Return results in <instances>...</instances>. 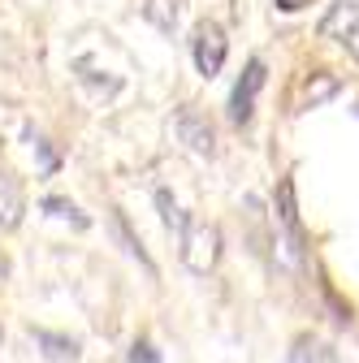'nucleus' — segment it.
Masks as SVG:
<instances>
[{
	"instance_id": "nucleus-1",
	"label": "nucleus",
	"mask_w": 359,
	"mask_h": 363,
	"mask_svg": "<svg viewBox=\"0 0 359 363\" xmlns=\"http://www.w3.org/2000/svg\"><path fill=\"white\" fill-rule=\"evenodd\" d=\"M221 259V230L216 220H191L182 230V264L195 272V277H208Z\"/></svg>"
},
{
	"instance_id": "nucleus-2",
	"label": "nucleus",
	"mask_w": 359,
	"mask_h": 363,
	"mask_svg": "<svg viewBox=\"0 0 359 363\" xmlns=\"http://www.w3.org/2000/svg\"><path fill=\"white\" fill-rule=\"evenodd\" d=\"M226 52H230V39H226V26L216 18H199L195 30H191V57H195V69L204 78H216L221 65H226Z\"/></svg>"
},
{
	"instance_id": "nucleus-3",
	"label": "nucleus",
	"mask_w": 359,
	"mask_h": 363,
	"mask_svg": "<svg viewBox=\"0 0 359 363\" xmlns=\"http://www.w3.org/2000/svg\"><path fill=\"white\" fill-rule=\"evenodd\" d=\"M273 212H277V225H282V242L277 247H286L290 264H303V225H299V203H294V177L277 182Z\"/></svg>"
},
{
	"instance_id": "nucleus-4",
	"label": "nucleus",
	"mask_w": 359,
	"mask_h": 363,
	"mask_svg": "<svg viewBox=\"0 0 359 363\" xmlns=\"http://www.w3.org/2000/svg\"><path fill=\"white\" fill-rule=\"evenodd\" d=\"M264 61L260 57H251L247 61V69H243V78L234 82V91H230V121L234 125H251V117H255V96H260V86H264Z\"/></svg>"
},
{
	"instance_id": "nucleus-5",
	"label": "nucleus",
	"mask_w": 359,
	"mask_h": 363,
	"mask_svg": "<svg viewBox=\"0 0 359 363\" xmlns=\"http://www.w3.org/2000/svg\"><path fill=\"white\" fill-rule=\"evenodd\" d=\"M173 130H177V139H182L195 156H216V130H212V121L195 108V104H187V108H177V117H173Z\"/></svg>"
},
{
	"instance_id": "nucleus-6",
	"label": "nucleus",
	"mask_w": 359,
	"mask_h": 363,
	"mask_svg": "<svg viewBox=\"0 0 359 363\" xmlns=\"http://www.w3.org/2000/svg\"><path fill=\"white\" fill-rule=\"evenodd\" d=\"M22 212H26V195H22V182L0 164V234H9L22 225Z\"/></svg>"
},
{
	"instance_id": "nucleus-7",
	"label": "nucleus",
	"mask_w": 359,
	"mask_h": 363,
	"mask_svg": "<svg viewBox=\"0 0 359 363\" xmlns=\"http://www.w3.org/2000/svg\"><path fill=\"white\" fill-rule=\"evenodd\" d=\"M321 39H338V43H346L355 30H359V0H333L329 5V13L321 18Z\"/></svg>"
},
{
	"instance_id": "nucleus-8",
	"label": "nucleus",
	"mask_w": 359,
	"mask_h": 363,
	"mask_svg": "<svg viewBox=\"0 0 359 363\" xmlns=\"http://www.w3.org/2000/svg\"><path fill=\"white\" fill-rule=\"evenodd\" d=\"M31 337L53 363H78V354H82V342L70 337V333H53V329H35L31 325Z\"/></svg>"
},
{
	"instance_id": "nucleus-9",
	"label": "nucleus",
	"mask_w": 359,
	"mask_h": 363,
	"mask_svg": "<svg viewBox=\"0 0 359 363\" xmlns=\"http://www.w3.org/2000/svg\"><path fill=\"white\" fill-rule=\"evenodd\" d=\"M74 78L87 86V91H96V96H117V91H121V78L117 74H104L92 57H74Z\"/></svg>"
},
{
	"instance_id": "nucleus-10",
	"label": "nucleus",
	"mask_w": 359,
	"mask_h": 363,
	"mask_svg": "<svg viewBox=\"0 0 359 363\" xmlns=\"http://www.w3.org/2000/svg\"><path fill=\"white\" fill-rule=\"evenodd\" d=\"M109 225H113V238L121 242V251H126L130 259H139V264H143V268L152 272V277H156V264H152V255L143 251V242H139V234H134V230H130V220H126V212H121V208H113V212H109Z\"/></svg>"
},
{
	"instance_id": "nucleus-11",
	"label": "nucleus",
	"mask_w": 359,
	"mask_h": 363,
	"mask_svg": "<svg viewBox=\"0 0 359 363\" xmlns=\"http://www.w3.org/2000/svg\"><path fill=\"white\" fill-rule=\"evenodd\" d=\"M342 91V82L333 78V74H311L307 82H303V96H299V113L303 108H321L325 100H333Z\"/></svg>"
},
{
	"instance_id": "nucleus-12",
	"label": "nucleus",
	"mask_w": 359,
	"mask_h": 363,
	"mask_svg": "<svg viewBox=\"0 0 359 363\" xmlns=\"http://www.w3.org/2000/svg\"><path fill=\"white\" fill-rule=\"evenodd\" d=\"M290 363H338V354H333L329 342L303 333V337H294V346H290Z\"/></svg>"
},
{
	"instance_id": "nucleus-13",
	"label": "nucleus",
	"mask_w": 359,
	"mask_h": 363,
	"mask_svg": "<svg viewBox=\"0 0 359 363\" xmlns=\"http://www.w3.org/2000/svg\"><path fill=\"white\" fill-rule=\"evenodd\" d=\"M156 212H160V225H165L169 234H182L187 225H191V216L182 212V203H177V199H173V195H169L165 186L156 191Z\"/></svg>"
},
{
	"instance_id": "nucleus-14",
	"label": "nucleus",
	"mask_w": 359,
	"mask_h": 363,
	"mask_svg": "<svg viewBox=\"0 0 359 363\" xmlns=\"http://www.w3.org/2000/svg\"><path fill=\"white\" fill-rule=\"evenodd\" d=\"M177 13H182V5H177V0H148V5H143V18H148L156 30H165V35H173Z\"/></svg>"
},
{
	"instance_id": "nucleus-15",
	"label": "nucleus",
	"mask_w": 359,
	"mask_h": 363,
	"mask_svg": "<svg viewBox=\"0 0 359 363\" xmlns=\"http://www.w3.org/2000/svg\"><path fill=\"white\" fill-rule=\"evenodd\" d=\"M43 212H48V216H57V220H70L74 225V230H87V225H92V216H87L78 203H70V199H61V195H48V199H43L39 203Z\"/></svg>"
},
{
	"instance_id": "nucleus-16",
	"label": "nucleus",
	"mask_w": 359,
	"mask_h": 363,
	"mask_svg": "<svg viewBox=\"0 0 359 363\" xmlns=\"http://www.w3.org/2000/svg\"><path fill=\"white\" fill-rule=\"evenodd\" d=\"M26 139H31V143L39 147V156H43V173H53V169L61 164V160H57V152L48 147V139H43V134H39V130H31V125H26Z\"/></svg>"
},
{
	"instance_id": "nucleus-17",
	"label": "nucleus",
	"mask_w": 359,
	"mask_h": 363,
	"mask_svg": "<svg viewBox=\"0 0 359 363\" xmlns=\"http://www.w3.org/2000/svg\"><path fill=\"white\" fill-rule=\"evenodd\" d=\"M130 363H160V354H156V346L148 337H139V342L130 346Z\"/></svg>"
},
{
	"instance_id": "nucleus-18",
	"label": "nucleus",
	"mask_w": 359,
	"mask_h": 363,
	"mask_svg": "<svg viewBox=\"0 0 359 363\" xmlns=\"http://www.w3.org/2000/svg\"><path fill=\"white\" fill-rule=\"evenodd\" d=\"M307 5H311V0H277L282 13H299V9H307Z\"/></svg>"
},
{
	"instance_id": "nucleus-19",
	"label": "nucleus",
	"mask_w": 359,
	"mask_h": 363,
	"mask_svg": "<svg viewBox=\"0 0 359 363\" xmlns=\"http://www.w3.org/2000/svg\"><path fill=\"white\" fill-rule=\"evenodd\" d=\"M346 48H350V52H355V57H359V30H355V35H350V39H346Z\"/></svg>"
}]
</instances>
